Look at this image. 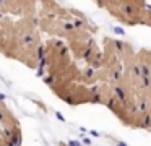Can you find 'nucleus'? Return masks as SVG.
<instances>
[{
    "label": "nucleus",
    "instance_id": "f257e3e1",
    "mask_svg": "<svg viewBox=\"0 0 151 146\" xmlns=\"http://www.w3.org/2000/svg\"><path fill=\"white\" fill-rule=\"evenodd\" d=\"M0 52L5 57L23 63L31 70L42 65L44 44L37 29L36 18L10 21L0 18Z\"/></svg>",
    "mask_w": 151,
    "mask_h": 146
},
{
    "label": "nucleus",
    "instance_id": "f03ea898",
    "mask_svg": "<svg viewBox=\"0 0 151 146\" xmlns=\"http://www.w3.org/2000/svg\"><path fill=\"white\" fill-rule=\"evenodd\" d=\"M122 24L151 26V6L145 0H94Z\"/></svg>",
    "mask_w": 151,
    "mask_h": 146
},
{
    "label": "nucleus",
    "instance_id": "7ed1b4c3",
    "mask_svg": "<svg viewBox=\"0 0 151 146\" xmlns=\"http://www.w3.org/2000/svg\"><path fill=\"white\" fill-rule=\"evenodd\" d=\"M23 130L18 117L5 101L0 99V146H21Z\"/></svg>",
    "mask_w": 151,
    "mask_h": 146
},
{
    "label": "nucleus",
    "instance_id": "20e7f679",
    "mask_svg": "<svg viewBox=\"0 0 151 146\" xmlns=\"http://www.w3.org/2000/svg\"><path fill=\"white\" fill-rule=\"evenodd\" d=\"M137 57H138V60H140L146 76L150 78V81H151V50L150 49H140V50L137 52Z\"/></svg>",
    "mask_w": 151,
    "mask_h": 146
}]
</instances>
